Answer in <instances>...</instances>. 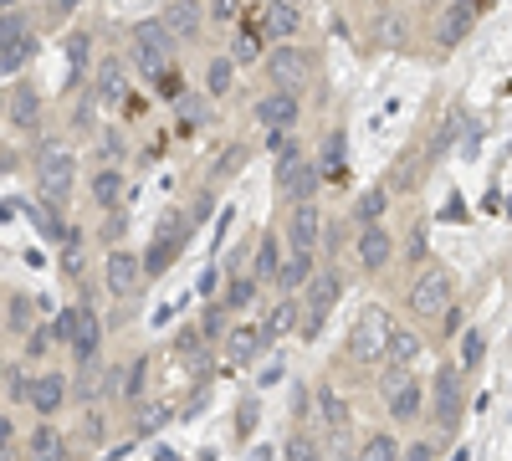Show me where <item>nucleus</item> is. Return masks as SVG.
Wrapping results in <instances>:
<instances>
[{
    "mask_svg": "<svg viewBox=\"0 0 512 461\" xmlns=\"http://www.w3.org/2000/svg\"><path fill=\"white\" fill-rule=\"evenodd\" d=\"M405 308H410L420 323H431V318L441 323V318L456 308V277H451L446 267H436V262H431V267H425V272L410 282V298H405Z\"/></svg>",
    "mask_w": 512,
    "mask_h": 461,
    "instance_id": "f257e3e1",
    "label": "nucleus"
},
{
    "mask_svg": "<svg viewBox=\"0 0 512 461\" xmlns=\"http://www.w3.org/2000/svg\"><path fill=\"white\" fill-rule=\"evenodd\" d=\"M390 333H395L390 313L374 303V308H364V313L354 318L349 339H344V354H349L354 364H384V354H390Z\"/></svg>",
    "mask_w": 512,
    "mask_h": 461,
    "instance_id": "f03ea898",
    "label": "nucleus"
},
{
    "mask_svg": "<svg viewBox=\"0 0 512 461\" xmlns=\"http://www.w3.org/2000/svg\"><path fill=\"white\" fill-rule=\"evenodd\" d=\"M72 180H77L72 149H67V144H41V149H36V185H41V200H47L52 211H57V205H67Z\"/></svg>",
    "mask_w": 512,
    "mask_h": 461,
    "instance_id": "7ed1b4c3",
    "label": "nucleus"
},
{
    "mask_svg": "<svg viewBox=\"0 0 512 461\" xmlns=\"http://www.w3.org/2000/svg\"><path fill=\"white\" fill-rule=\"evenodd\" d=\"M262 67H267V82L282 88V93H303L308 77H313V57L303 47H292V41H277V47L262 57Z\"/></svg>",
    "mask_w": 512,
    "mask_h": 461,
    "instance_id": "20e7f679",
    "label": "nucleus"
},
{
    "mask_svg": "<svg viewBox=\"0 0 512 461\" xmlns=\"http://www.w3.org/2000/svg\"><path fill=\"white\" fill-rule=\"evenodd\" d=\"M134 62L144 67V77H164L175 67V36L164 21H139L134 26Z\"/></svg>",
    "mask_w": 512,
    "mask_h": 461,
    "instance_id": "39448f33",
    "label": "nucleus"
},
{
    "mask_svg": "<svg viewBox=\"0 0 512 461\" xmlns=\"http://www.w3.org/2000/svg\"><path fill=\"white\" fill-rule=\"evenodd\" d=\"M379 395H384V410H390L395 421H415V415L425 410V385L415 380L410 369H384Z\"/></svg>",
    "mask_w": 512,
    "mask_h": 461,
    "instance_id": "423d86ee",
    "label": "nucleus"
},
{
    "mask_svg": "<svg viewBox=\"0 0 512 461\" xmlns=\"http://www.w3.org/2000/svg\"><path fill=\"white\" fill-rule=\"evenodd\" d=\"M338 292H344V282H338L333 267H323V272L308 282V298H303V339H318V333H323V323H328V313H333V303H338Z\"/></svg>",
    "mask_w": 512,
    "mask_h": 461,
    "instance_id": "0eeeda50",
    "label": "nucleus"
},
{
    "mask_svg": "<svg viewBox=\"0 0 512 461\" xmlns=\"http://www.w3.org/2000/svg\"><path fill=\"white\" fill-rule=\"evenodd\" d=\"M144 277H149V267L134 257V251H113V257L103 262V282H108L113 298H134V292L144 287Z\"/></svg>",
    "mask_w": 512,
    "mask_h": 461,
    "instance_id": "6e6552de",
    "label": "nucleus"
},
{
    "mask_svg": "<svg viewBox=\"0 0 512 461\" xmlns=\"http://www.w3.org/2000/svg\"><path fill=\"white\" fill-rule=\"evenodd\" d=\"M354 257H359V272H384L395 257V236L390 226H359V241H354Z\"/></svg>",
    "mask_w": 512,
    "mask_h": 461,
    "instance_id": "1a4fd4ad",
    "label": "nucleus"
},
{
    "mask_svg": "<svg viewBox=\"0 0 512 461\" xmlns=\"http://www.w3.org/2000/svg\"><path fill=\"white\" fill-rule=\"evenodd\" d=\"M277 190L287 200H308L313 195V170H308V154L303 149H282L277 154Z\"/></svg>",
    "mask_w": 512,
    "mask_h": 461,
    "instance_id": "9d476101",
    "label": "nucleus"
},
{
    "mask_svg": "<svg viewBox=\"0 0 512 461\" xmlns=\"http://www.w3.org/2000/svg\"><path fill=\"white\" fill-rule=\"evenodd\" d=\"M297 26H303V11H297V0H267L262 16H256V31L272 36V41H292Z\"/></svg>",
    "mask_w": 512,
    "mask_h": 461,
    "instance_id": "9b49d317",
    "label": "nucleus"
},
{
    "mask_svg": "<svg viewBox=\"0 0 512 461\" xmlns=\"http://www.w3.org/2000/svg\"><path fill=\"white\" fill-rule=\"evenodd\" d=\"M472 26H477V6H472V0H451V6H446V16L436 21V47H461V41L466 36H472Z\"/></svg>",
    "mask_w": 512,
    "mask_h": 461,
    "instance_id": "f8f14e48",
    "label": "nucleus"
},
{
    "mask_svg": "<svg viewBox=\"0 0 512 461\" xmlns=\"http://www.w3.org/2000/svg\"><path fill=\"white\" fill-rule=\"evenodd\" d=\"M318 231H323V216L313 200H292V216H287V241L292 251H313L318 246Z\"/></svg>",
    "mask_w": 512,
    "mask_h": 461,
    "instance_id": "ddd939ff",
    "label": "nucleus"
},
{
    "mask_svg": "<svg viewBox=\"0 0 512 461\" xmlns=\"http://www.w3.org/2000/svg\"><path fill=\"white\" fill-rule=\"evenodd\" d=\"M159 21L169 26V36H175V41H195L205 31V6H200V0H169Z\"/></svg>",
    "mask_w": 512,
    "mask_h": 461,
    "instance_id": "4468645a",
    "label": "nucleus"
},
{
    "mask_svg": "<svg viewBox=\"0 0 512 461\" xmlns=\"http://www.w3.org/2000/svg\"><path fill=\"white\" fill-rule=\"evenodd\" d=\"M256 123L272 134V129H292L297 123V93H282V88H272L267 98H256Z\"/></svg>",
    "mask_w": 512,
    "mask_h": 461,
    "instance_id": "2eb2a0df",
    "label": "nucleus"
},
{
    "mask_svg": "<svg viewBox=\"0 0 512 461\" xmlns=\"http://www.w3.org/2000/svg\"><path fill=\"white\" fill-rule=\"evenodd\" d=\"M318 410H323V431H328L333 441H349V431H354V410H349V400L323 385V390H318Z\"/></svg>",
    "mask_w": 512,
    "mask_h": 461,
    "instance_id": "dca6fc26",
    "label": "nucleus"
},
{
    "mask_svg": "<svg viewBox=\"0 0 512 461\" xmlns=\"http://www.w3.org/2000/svg\"><path fill=\"white\" fill-rule=\"evenodd\" d=\"M436 421L446 431L461 421V369H441L436 374Z\"/></svg>",
    "mask_w": 512,
    "mask_h": 461,
    "instance_id": "f3484780",
    "label": "nucleus"
},
{
    "mask_svg": "<svg viewBox=\"0 0 512 461\" xmlns=\"http://www.w3.org/2000/svg\"><path fill=\"white\" fill-rule=\"evenodd\" d=\"M262 333H267V344L287 339V333H303V303H297V298H282V303L262 318Z\"/></svg>",
    "mask_w": 512,
    "mask_h": 461,
    "instance_id": "a211bd4d",
    "label": "nucleus"
},
{
    "mask_svg": "<svg viewBox=\"0 0 512 461\" xmlns=\"http://www.w3.org/2000/svg\"><path fill=\"white\" fill-rule=\"evenodd\" d=\"M262 349H267V333H262V323H236V328L226 333V354H231L236 364L256 359Z\"/></svg>",
    "mask_w": 512,
    "mask_h": 461,
    "instance_id": "6ab92c4d",
    "label": "nucleus"
},
{
    "mask_svg": "<svg viewBox=\"0 0 512 461\" xmlns=\"http://www.w3.org/2000/svg\"><path fill=\"white\" fill-rule=\"evenodd\" d=\"M62 400H67V380L62 374H41L36 390H31V410L41 415V421H52V415L62 410Z\"/></svg>",
    "mask_w": 512,
    "mask_h": 461,
    "instance_id": "aec40b11",
    "label": "nucleus"
},
{
    "mask_svg": "<svg viewBox=\"0 0 512 461\" xmlns=\"http://www.w3.org/2000/svg\"><path fill=\"white\" fill-rule=\"evenodd\" d=\"M98 344H103V328H98V313H88V308H77V339H72V354H77L82 364H93V359H98Z\"/></svg>",
    "mask_w": 512,
    "mask_h": 461,
    "instance_id": "412c9836",
    "label": "nucleus"
},
{
    "mask_svg": "<svg viewBox=\"0 0 512 461\" xmlns=\"http://www.w3.org/2000/svg\"><path fill=\"white\" fill-rule=\"evenodd\" d=\"M93 88H98V98H103V103H123V93H128V77H123V62L103 57V62H98V72H93Z\"/></svg>",
    "mask_w": 512,
    "mask_h": 461,
    "instance_id": "4be33fe9",
    "label": "nucleus"
},
{
    "mask_svg": "<svg viewBox=\"0 0 512 461\" xmlns=\"http://www.w3.org/2000/svg\"><path fill=\"white\" fill-rule=\"evenodd\" d=\"M415 359H420V333H410V328L395 323V333H390V354H384V369H410Z\"/></svg>",
    "mask_w": 512,
    "mask_h": 461,
    "instance_id": "5701e85b",
    "label": "nucleus"
},
{
    "mask_svg": "<svg viewBox=\"0 0 512 461\" xmlns=\"http://www.w3.org/2000/svg\"><path fill=\"white\" fill-rule=\"evenodd\" d=\"M6 118L16 123L21 134H31L36 123H41V103H36V93H31V88H16V93L6 98Z\"/></svg>",
    "mask_w": 512,
    "mask_h": 461,
    "instance_id": "b1692460",
    "label": "nucleus"
},
{
    "mask_svg": "<svg viewBox=\"0 0 512 461\" xmlns=\"http://www.w3.org/2000/svg\"><path fill=\"white\" fill-rule=\"evenodd\" d=\"M384 211H390V185H374V190H364V195L354 200V221H359V226H379Z\"/></svg>",
    "mask_w": 512,
    "mask_h": 461,
    "instance_id": "393cba45",
    "label": "nucleus"
},
{
    "mask_svg": "<svg viewBox=\"0 0 512 461\" xmlns=\"http://www.w3.org/2000/svg\"><path fill=\"white\" fill-rule=\"evenodd\" d=\"M313 277H318V267H313V251H292V257H287V267H282V277H277V282H282L287 292H297V287H308Z\"/></svg>",
    "mask_w": 512,
    "mask_h": 461,
    "instance_id": "a878e982",
    "label": "nucleus"
},
{
    "mask_svg": "<svg viewBox=\"0 0 512 461\" xmlns=\"http://www.w3.org/2000/svg\"><path fill=\"white\" fill-rule=\"evenodd\" d=\"M31 47H36V41H31V31H26V36H11V41H0V72H6V77H16V72L31 62Z\"/></svg>",
    "mask_w": 512,
    "mask_h": 461,
    "instance_id": "bb28decb",
    "label": "nucleus"
},
{
    "mask_svg": "<svg viewBox=\"0 0 512 461\" xmlns=\"http://www.w3.org/2000/svg\"><path fill=\"white\" fill-rule=\"evenodd\" d=\"M118 200H123L118 170H98V175H93V205H98V211H118Z\"/></svg>",
    "mask_w": 512,
    "mask_h": 461,
    "instance_id": "cd10ccee",
    "label": "nucleus"
},
{
    "mask_svg": "<svg viewBox=\"0 0 512 461\" xmlns=\"http://www.w3.org/2000/svg\"><path fill=\"white\" fill-rule=\"evenodd\" d=\"M31 461H67L62 431H52V426H41V431H31Z\"/></svg>",
    "mask_w": 512,
    "mask_h": 461,
    "instance_id": "c85d7f7f",
    "label": "nucleus"
},
{
    "mask_svg": "<svg viewBox=\"0 0 512 461\" xmlns=\"http://www.w3.org/2000/svg\"><path fill=\"white\" fill-rule=\"evenodd\" d=\"M231 82H236V57H216V62H210V72H205L210 98H226V93H231Z\"/></svg>",
    "mask_w": 512,
    "mask_h": 461,
    "instance_id": "c756f323",
    "label": "nucleus"
},
{
    "mask_svg": "<svg viewBox=\"0 0 512 461\" xmlns=\"http://www.w3.org/2000/svg\"><path fill=\"white\" fill-rule=\"evenodd\" d=\"M359 456L364 461H400V441L390 431H374V436H364V451Z\"/></svg>",
    "mask_w": 512,
    "mask_h": 461,
    "instance_id": "7c9ffc66",
    "label": "nucleus"
},
{
    "mask_svg": "<svg viewBox=\"0 0 512 461\" xmlns=\"http://www.w3.org/2000/svg\"><path fill=\"white\" fill-rule=\"evenodd\" d=\"M251 277L256 282H272V277H282V262H277V241L267 236L262 246H256V267H251Z\"/></svg>",
    "mask_w": 512,
    "mask_h": 461,
    "instance_id": "2f4dec72",
    "label": "nucleus"
},
{
    "mask_svg": "<svg viewBox=\"0 0 512 461\" xmlns=\"http://www.w3.org/2000/svg\"><path fill=\"white\" fill-rule=\"evenodd\" d=\"M62 272L67 277H82V236L67 226V236H62Z\"/></svg>",
    "mask_w": 512,
    "mask_h": 461,
    "instance_id": "473e14b6",
    "label": "nucleus"
},
{
    "mask_svg": "<svg viewBox=\"0 0 512 461\" xmlns=\"http://www.w3.org/2000/svg\"><path fill=\"white\" fill-rule=\"evenodd\" d=\"M88 52H93L88 31H72V36H67V62H72V77H82V67H88Z\"/></svg>",
    "mask_w": 512,
    "mask_h": 461,
    "instance_id": "72a5a7b5",
    "label": "nucleus"
},
{
    "mask_svg": "<svg viewBox=\"0 0 512 461\" xmlns=\"http://www.w3.org/2000/svg\"><path fill=\"white\" fill-rule=\"evenodd\" d=\"M482 349H487V339H482L477 328H466V333H461V364H456V369H477V364H482Z\"/></svg>",
    "mask_w": 512,
    "mask_h": 461,
    "instance_id": "f704fd0d",
    "label": "nucleus"
},
{
    "mask_svg": "<svg viewBox=\"0 0 512 461\" xmlns=\"http://www.w3.org/2000/svg\"><path fill=\"white\" fill-rule=\"evenodd\" d=\"M251 298H256V277H236V282L226 287V308H231V313L251 308Z\"/></svg>",
    "mask_w": 512,
    "mask_h": 461,
    "instance_id": "c9c22d12",
    "label": "nucleus"
},
{
    "mask_svg": "<svg viewBox=\"0 0 512 461\" xmlns=\"http://www.w3.org/2000/svg\"><path fill=\"white\" fill-rule=\"evenodd\" d=\"M26 328H31V303L11 292L6 298V333H26Z\"/></svg>",
    "mask_w": 512,
    "mask_h": 461,
    "instance_id": "e433bc0d",
    "label": "nucleus"
},
{
    "mask_svg": "<svg viewBox=\"0 0 512 461\" xmlns=\"http://www.w3.org/2000/svg\"><path fill=\"white\" fill-rule=\"evenodd\" d=\"M52 339H57V344H72V339H77V308H62V313L52 318Z\"/></svg>",
    "mask_w": 512,
    "mask_h": 461,
    "instance_id": "4c0bfd02",
    "label": "nucleus"
},
{
    "mask_svg": "<svg viewBox=\"0 0 512 461\" xmlns=\"http://www.w3.org/2000/svg\"><path fill=\"white\" fill-rule=\"evenodd\" d=\"M287 461H323V451H318L313 436H292L287 441Z\"/></svg>",
    "mask_w": 512,
    "mask_h": 461,
    "instance_id": "58836bf2",
    "label": "nucleus"
},
{
    "mask_svg": "<svg viewBox=\"0 0 512 461\" xmlns=\"http://www.w3.org/2000/svg\"><path fill=\"white\" fill-rule=\"evenodd\" d=\"M31 390H36V380H26V374L11 364L6 369V400H31Z\"/></svg>",
    "mask_w": 512,
    "mask_h": 461,
    "instance_id": "ea45409f",
    "label": "nucleus"
},
{
    "mask_svg": "<svg viewBox=\"0 0 512 461\" xmlns=\"http://www.w3.org/2000/svg\"><path fill=\"white\" fill-rule=\"evenodd\" d=\"M256 36H262V31H241V36H236V52H231L236 62H256V57H262V47H256Z\"/></svg>",
    "mask_w": 512,
    "mask_h": 461,
    "instance_id": "a19ab883",
    "label": "nucleus"
},
{
    "mask_svg": "<svg viewBox=\"0 0 512 461\" xmlns=\"http://www.w3.org/2000/svg\"><path fill=\"white\" fill-rule=\"evenodd\" d=\"M164 421H169V405H149V410L139 415V436H154Z\"/></svg>",
    "mask_w": 512,
    "mask_h": 461,
    "instance_id": "79ce46f5",
    "label": "nucleus"
},
{
    "mask_svg": "<svg viewBox=\"0 0 512 461\" xmlns=\"http://www.w3.org/2000/svg\"><path fill=\"white\" fill-rule=\"evenodd\" d=\"M144 369H149L144 359H139L134 369H128V380H123V400H144Z\"/></svg>",
    "mask_w": 512,
    "mask_h": 461,
    "instance_id": "37998d69",
    "label": "nucleus"
},
{
    "mask_svg": "<svg viewBox=\"0 0 512 461\" xmlns=\"http://www.w3.org/2000/svg\"><path fill=\"white\" fill-rule=\"evenodd\" d=\"M26 31H31V21H26V16H16V11H6V21H0V41L26 36Z\"/></svg>",
    "mask_w": 512,
    "mask_h": 461,
    "instance_id": "c03bdc74",
    "label": "nucleus"
},
{
    "mask_svg": "<svg viewBox=\"0 0 512 461\" xmlns=\"http://www.w3.org/2000/svg\"><path fill=\"white\" fill-rule=\"evenodd\" d=\"M236 431H241V441L256 431V400H241V415H236Z\"/></svg>",
    "mask_w": 512,
    "mask_h": 461,
    "instance_id": "a18cd8bd",
    "label": "nucleus"
},
{
    "mask_svg": "<svg viewBox=\"0 0 512 461\" xmlns=\"http://www.w3.org/2000/svg\"><path fill=\"white\" fill-rule=\"evenodd\" d=\"M221 313H231V308L221 303V308H210V313H205V323H200V333H205V339H216V333H221Z\"/></svg>",
    "mask_w": 512,
    "mask_h": 461,
    "instance_id": "49530a36",
    "label": "nucleus"
},
{
    "mask_svg": "<svg viewBox=\"0 0 512 461\" xmlns=\"http://www.w3.org/2000/svg\"><path fill=\"white\" fill-rule=\"evenodd\" d=\"M195 344H200V333H195V328H185L180 339H175V349H180V354H195Z\"/></svg>",
    "mask_w": 512,
    "mask_h": 461,
    "instance_id": "de8ad7c7",
    "label": "nucleus"
},
{
    "mask_svg": "<svg viewBox=\"0 0 512 461\" xmlns=\"http://www.w3.org/2000/svg\"><path fill=\"white\" fill-rule=\"evenodd\" d=\"M441 328H446V333H456V328H461V308H451V313L441 318Z\"/></svg>",
    "mask_w": 512,
    "mask_h": 461,
    "instance_id": "09e8293b",
    "label": "nucleus"
},
{
    "mask_svg": "<svg viewBox=\"0 0 512 461\" xmlns=\"http://www.w3.org/2000/svg\"><path fill=\"white\" fill-rule=\"evenodd\" d=\"M405 461H431V441H420V446H415V451H410Z\"/></svg>",
    "mask_w": 512,
    "mask_h": 461,
    "instance_id": "8fccbe9b",
    "label": "nucleus"
},
{
    "mask_svg": "<svg viewBox=\"0 0 512 461\" xmlns=\"http://www.w3.org/2000/svg\"><path fill=\"white\" fill-rule=\"evenodd\" d=\"M216 16L226 21V16H236V0H216Z\"/></svg>",
    "mask_w": 512,
    "mask_h": 461,
    "instance_id": "3c124183",
    "label": "nucleus"
},
{
    "mask_svg": "<svg viewBox=\"0 0 512 461\" xmlns=\"http://www.w3.org/2000/svg\"><path fill=\"white\" fill-rule=\"evenodd\" d=\"M72 6H77V0H57V16H67Z\"/></svg>",
    "mask_w": 512,
    "mask_h": 461,
    "instance_id": "603ef678",
    "label": "nucleus"
},
{
    "mask_svg": "<svg viewBox=\"0 0 512 461\" xmlns=\"http://www.w3.org/2000/svg\"><path fill=\"white\" fill-rule=\"evenodd\" d=\"M6 11H16V0H6Z\"/></svg>",
    "mask_w": 512,
    "mask_h": 461,
    "instance_id": "864d4df0",
    "label": "nucleus"
},
{
    "mask_svg": "<svg viewBox=\"0 0 512 461\" xmlns=\"http://www.w3.org/2000/svg\"><path fill=\"white\" fill-rule=\"evenodd\" d=\"M6 461H16V451H6Z\"/></svg>",
    "mask_w": 512,
    "mask_h": 461,
    "instance_id": "5fc2aeb1",
    "label": "nucleus"
},
{
    "mask_svg": "<svg viewBox=\"0 0 512 461\" xmlns=\"http://www.w3.org/2000/svg\"><path fill=\"white\" fill-rule=\"evenodd\" d=\"M344 461H364V456H344Z\"/></svg>",
    "mask_w": 512,
    "mask_h": 461,
    "instance_id": "6e6d98bb",
    "label": "nucleus"
}]
</instances>
